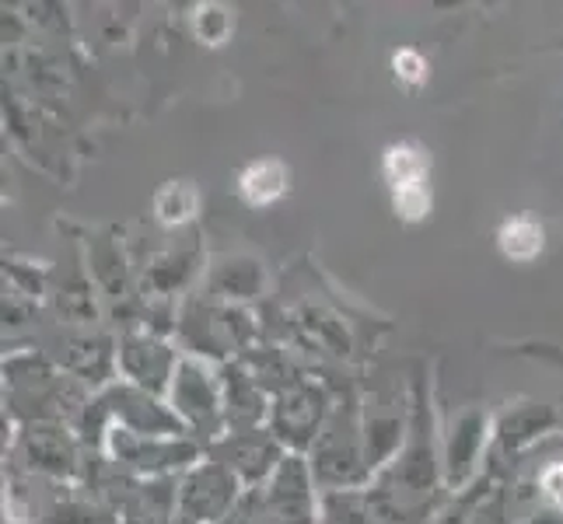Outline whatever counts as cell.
Masks as SVG:
<instances>
[{"label":"cell","instance_id":"cell-1","mask_svg":"<svg viewBox=\"0 0 563 524\" xmlns=\"http://www.w3.org/2000/svg\"><path fill=\"white\" fill-rule=\"evenodd\" d=\"M287 186V171L277 161H260L242 175V192L249 203H269L277 200Z\"/></svg>","mask_w":563,"mask_h":524},{"label":"cell","instance_id":"cell-2","mask_svg":"<svg viewBox=\"0 0 563 524\" xmlns=\"http://www.w3.org/2000/svg\"><path fill=\"white\" fill-rule=\"evenodd\" d=\"M500 248H504V256H511V259H532L536 252L542 248V231L539 224L526 221V218H515L500 227Z\"/></svg>","mask_w":563,"mask_h":524},{"label":"cell","instance_id":"cell-3","mask_svg":"<svg viewBox=\"0 0 563 524\" xmlns=\"http://www.w3.org/2000/svg\"><path fill=\"white\" fill-rule=\"evenodd\" d=\"M385 175L388 182L396 189H406V186H420V175H423V161L413 147H393L385 154Z\"/></svg>","mask_w":563,"mask_h":524},{"label":"cell","instance_id":"cell-4","mask_svg":"<svg viewBox=\"0 0 563 524\" xmlns=\"http://www.w3.org/2000/svg\"><path fill=\"white\" fill-rule=\"evenodd\" d=\"M192 210H197V192H192V186L176 182V186L162 189V197H158V218L165 224H183V221H189Z\"/></svg>","mask_w":563,"mask_h":524},{"label":"cell","instance_id":"cell-5","mask_svg":"<svg viewBox=\"0 0 563 524\" xmlns=\"http://www.w3.org/2000/svg\"><path fill=\"white\" fill-rule=\"evenodd\" d=\"M396 207H399L402 218L417 221L427 213V207H431V197H427L423 186H406V189H396Z\"/></svg>","mask_w":563,"mask_h":524},{"label":"cell","instance_id":"cell-6","mask_svg":"<svg viewBox=\"0 0 563 524\" xmlns=\"http://www.w3.org/2000/svg\"><path fill=\"white\" fill-rule=\"evenodd\" d=\"M197 32L207 38V43H221L224 32H228V18L221 8H200L197 14Z\"/></svg>","mask_w":563,"mask_h":524},{"label":"cell","instance_id":"cell-7","mask_svg":"<svg viewBox=\"0 0 563 524\" xmlns=\"http://www.w3.org/2000/svg\"><path fill=\"white\" fill-rule=\"evenodd\" d=\"M396 74L402 77V81H420L423 77V60L413 53V49H402V53H396Z\"/></svg>","mask_w":563,"mask_h":524},{"label":"cell","instance_id":"cell-8","mask_svg":"<svg viewBox=\"0 0 563 524\" xmlns=\"http://www.w3.org/2000/svg\"><path fill=\"white\" fill-rule=\"evenodd\" d=\"M542 487H547L550 500L563 508V465H556V469H550L547 476H542Z\"/></svg>","mask_w":563,"mask_h":524}]
</instances>
